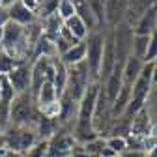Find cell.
<instances>
[{"instance_id": "cell-9", "label": "cell", "mask_w": 157, "mask_h": 157, "mask_svg": "<svg viewBox=\"0 0 157 157\" xmlns=\"http://www.w3.org/2000/svg\"><path fill=\"white\" fill-rule=\"evenodd\" d=\"M133 30H135V34H144V36H150L151 32H155L157 30V6L150 8L139 21H136Z\"/></svg>"}, {"instance_id": "cell-13", "label": "cell", "mask_w": 157, "mask_h": 157, "mask_svg": "<svg viewBox=\"0 0 157 157\" xmlns=\"http://www.w3.org/2000/svg\"><path fill=\"white\" fill-rule=\"evenodd\" d=\"M67 66L62 64L60 60V56H56L54 58V78H52V84L58 92V97H62L67 90Z\"/></svg>"}, {"instance_id": "cell-31", "label": "cell", "mask_w": 157, "mask_h": 157, "mask_svg": "<svg viewBox=\"0 0 157 157\" xmlns=\"http://www.w3.org/2000/svg\"><path fill=\"white\" fill-rule=\"evenodd\" d=\"M2 39H4V26L0 25V49H2Z\"/></svg>"}, {"instance_id": "cell-17", "label": "cell", "mask_w": 157, "mask_h": 157, "mask_svg": "<svg viewBox=\"0 0 157 157\" xmlns=\"http://www.w3.org/2000/svg\"><path fill=\"white\" fill-rule=\"evenodd\" d=\"M148 45H150V36L144 34H135L133 37V54L140 60H146V54H148Z\"/></svg>"}, {"instance_id": "cell-25", "label": "cell", "mask_w": 157, "mask_h": 157, "mask_svg": "<svg viewBox=\"0 0 157 157\" xmlns=\"http://www.w3.org/2000/svg\"><path fill=\"white\" fill-rule=\"evenodd\" d=\"M58 15L64 19V23L67 19L77 15V8H75V0H62L60 6H58Z\"/></svg>"}, {"instance_id": "cell-28", "label": "cell", "mask_w": 157, "mask_h": 157, "mask_svg": "<svg viewBox=\"0 0 157 157\" xmlns=\"http://www.w3.org/2000/svg\"><path fill=\"white\" fill-rule=\"evenodd\" d=\"M0 157H25L23 153H17V151H11V150H2V153H0Z\"/></svg>"}, {"instance_id": "cell-26", "label": "cell", "mask_w": 157, "mask_h": 157, "mask_svg": "<svg viewBox=\"0 0 157 157\" xmlns=\"http://www.w3.org/2000/svg\"><path fill=\"white\" fill-rule=\"evenodd\" d=\"M148 112H150V116L153 118H157V84H153L151 86V90H150V94H148V99H146V107H144Z\"/></svg>"}, {"instance_id": "cell-4", "label": "cell", "mask_w": 157, "mask_h": 157, "mask_svg": "<svg viewBox=\"0 0 157 157\" xmlns=\"http://www.w3.org/2000/svg\"><path fill=\"white\" fill-rule=\"evenodd\" d=\"M129 0H105V21L107 28H116L127 21Z\"/></svg>"}, {"instance_id": "cell-20", "label": "cell", "mask_w": 157, "mask_h": 157, "mask_svg": "<svg viewBox=\"0 0 157 157\" xmlns=\"http://www.w3.org/2000/svg\"><path fill=\"white\" fill-rule=\"evenodd\" d=\"M107 146L116 153V155H125L129 146H127V136H107Z\"/></svg>"}, {"instance_id": "cell-1", "label": "cell", "mask_w": 157, "mask_h": 157, "mask_svg": "<svg viewBox=\"0 0 157 157\" xmlns=\"http://www.w3.org/2000/svg\"><path fill=\"white\" fill-rule=\"evenodd\" d=\"M39 140L36 127H26V125H10L6 131L0 135V144L6 150L17 151L26 155V151Z\"/></svg>"}, {"instance_id": "cell-22", "label": "cell", "mask_w": 157, "mask_h": 157, "mask_svg": "<svg viewBox=\"0 0 157 157\" xmlns=\"http://www.w3.org/2000/svg\"><path fill=\"white\" fill-rule=\"evenodd\" d=\"M23 62H19L17 58L10 56L8 52L4 51H0V75H10L17 66H21Z\"/></svg>"}, {"instance_id": "cell-15", "label": "cell", "mask_w": 157, "mask_h": 157, "mask_svg": "<svg viewBox=\"0 0 157 157\" xmlns=\"http://www.w3.org/2000/svg\"><path fill=\"white\" fill-rule=\"evenodd\" d=\"M77 39H78V41H84V39L90 36V28H88V25L82 21V19L81 17H78V15H75V17H71V19H67V21H66V25H64Z\"/></svg>"}, {"instance_id": "cell-12", "label": "cell", "mask_w": 157, "mask_h": 157, "mask_svg": "<svg viewBox=\"0 0 157 157\" xmlns=\"http://www.w3.org/2000/svg\"><path fill=\"white\" fill-rule=\"evenodd\" d=\"M124 84L125 82H124V77H122V69H114L112 75L103 82V88L107 92V97H109L110 105L116 101V97H118V94H120V90L124 88Z\"/></svg>"}, {"instance_id": "cell-2", "label": "cell", "mask_w": 157, "mask_h": 157, "mask_svg": "<svg viewBox=\"0 0 157 157\" xmlns=\"http://www.w3.org/2000/svg\"><path fill=\"white\" fill-rule=\"evenodd\" d=\"M41 110L37 109L34 95L28 94H19L11 101V125H26V127H36Z\"/></svg>"}, {"instance_id": "cell-19", "label": "cell", "mask_w": 157, "mask_h": 157, "mask_svg": "<svg viewBox=\"0 0 157 157\" xmlns=\"http://www.w3.org/2000/svg\"><path fill=\"white\" fill-rule=\"evenodd\" d=\"M60 2H62V0H37V17L45 19V17L56 13Z\"/></svg>"}, {"instance_id": "cell-18", "label": "cell", "mask_w": 157, "mask_h": 157, "mask_svg": "<svg viewBox=\"0 0 157 157\" xmlns=\"http://www.w3.org/2000/svg\"><path fill=\"white\" fill-rule=\"evenodd\" d=\"M90 11L97 23V28H107V21H105V0H88Z\"/></svg>"}, {"instance_id": "cell-7", "label": "cell", "mask_w": 157, "mask_h": 157, "mask_svg": "<svg viewBox=\"0 0 157 157\" xmlns=\"http://www.w3.org/2000/svg\"><path fill=\"white\" fill-rule=\"evenodd\" d=\"M8 11H10V21L21 25V26H30V25H34L36 21H39L37 13L32 11L30 8H26L21 0H19V2H15L11 8H8Z\"/></svg>"}, {"instance_id": "cell-8", "label": "cell", "mask_w": 157, "mask_h": 157, "mask_svg": "<svg viewBox=\"0 0 157 157\" xmlns=\"http://www.w3.org/2000/svg\"><path fill=\"white\" fill-rule=\"evenodd\" d=\"M144 60H140V58H136V56H129L124 67H122V77H124V82L125 84H135L136 82V78L140 77L142 69H144Z\"/></svg>"}, {"instance_id": "cell-14", "label": "cell", "mask_w": 157, "mask_h": 157, "mask_svg": "<svg viewBox=\"0 0 157 157\" xmlns=\"http://www.w3.org/2000/svg\"><path fill=\"white\" fill-rule=\"evenodd\" d=\"M60 60L67 67L77 66V64H81V62H86V41H81L78 45H75L73 49H69L66 54L60 56Z\"/></svg>"}, {"instance_id": "cell-32", "label": "cell", "mask_w": 157, "mask_h": 157, "mask_svg": "<svg viewBox=\"0 0 157 157\" xmlns=\"http://www.w3.org/2000/svg\"><path fill=\"white\" fill-rule=\"evenodd\" d=\"M2 150H4V148H2V144H0V153H2Z\"/></svg>"}, {"instance_id": "cell-36", "label": "cell", "mask_w": 157, "mask_h": 157, "mask_svg": "<svg viewBox=\"0 0 157 157\" xmlns=\"http://www.w3.org/2000/svg\"><path fill=\"white\" fill-rule=\"evenodd\" d=\"M0 51H2V49H0Z\"/></svg>"}, {"instance_id": "cell-5", "label": "cell", "mask_w": 157, "mask_h": 157, "mask_svg": "<svg viewBox=\"0 0 157 157\" xmlns=\"http://www.w3.org/2000/svg\"><path fill=\"white\" fill-rule=\"evenodd\" d=\"M8 77H10L17 95L28 94V92L32 94V64L30 62H23L21 66H17Z\"/></svg>"}, {"instance_id": "cell-37", "label": "cell", "mask_w": 157, "mask_h": 157, "mask_svg": "<svg viewBox=\"0 0 157 157\" xmlns=\"http://www.w3.org/2000/svg\"><path fill=\"white\" fill-rule=\"evenodd\" d=\"M116 157H118V155H116Z\"/></svg>"}, {"instance_id": "cell-3", "label": "cell", "mask_w": 157, "mask_h": 157, "mask_svg": "<svg viewBox=\"0 0 157 157\" xmlns=\"http://www.w3.org/2000/svg\"><path fill=\"white\" fill-rule=\"evenodd\" d=\"M105 36H107V28H97L90 32V36L84 39L86 41V64H88V69L95 82H99L103 51H105Z\"/></svg>"}, {"instance_id": "cell-23", "label": "cell", "mask_w": 157, "mask_h": 157, "mask_svg": "<svg viewBox=\"0 0 157 157\" xmlns=\"http://www.w3.org/2000/svg\"><path fill=\"white\" fill-rule=\"evenodd\" d=\"M0 81H2V90H0V99L2 101H8V103H11L15 97H17V92H15V88H13V84H11V81H10V77L8 75H0Z\"/></svg>"}, {"instance_id": "cell-34", "label": "cell", "mask_w": 157, "mask_h": 157, "mask_svg": "<svg viewBox=\"0 0 157 157\" xmlns=\"http://www.w3.org/2000/svg\"><path fill=\"white\" fill-rule=\"evenodd\" d=\"M0 6H2V0H0Z\"/></svg>"}, {"instance_id": "cell-10", "label": "cell", "mask_w": 157, "mask_h": 157, "mask_svg": "<svg viewBox=\"0 0 157 157\" xmlns=\"http://www.w3.org/2000/svg\"><path fill=\"white\" fill-rule=\"evenodd\" d=\"M58 101H60V97H58V92H56L54 84L51 81H47L41 88H39V92L36 95V105H37V109L41 110V109H45L49 105L58 103Z\"/></svg>"}, {"instance_id": "cell-6", "label": "cell", "mask_w": 157, "mask_h": 157, "mask_svg": "<svg viewBox=\"0 0 157 157\" xmlns=\"http://www.w3.org/2000/svg\"><path fill=\"white\" fill-rule=\"evenodd\" d=\"M151 129H153V118L146 109L139 110L131 118V135L148 139V136H151Z\"/></svg>"}, {"instance_id": "cell-29", "label": "cell", "mask_w": 157, "mask_h": 157, "mask_svg": "<svg viewBox=\"0 0 157 157\" xmlns=\"http://www.w3.org/2000/svg\"><path fill=\"white\" fill-rule=\"evenodd\" d=\"M21 2H23L26 8H30L32 11H36V13H37V0H21Z\"/></svg>"}, {"instance_id": "cell-24", "label": "cell", "mask_w": 157, "mask_h": 157, "mask_svg": "<svg viewBox=\"0 0 157 157\" xmlns=\"http://www.w3.org/2000/svg\"><path fill=\"white\" fill-rule=\"evenodd\" d=\"M11 125V103L0 99V129L6 131Z\"/></svg>"}, {"instance_id": "cell-21", "label": "cell", "mask_w": 157, "mask_h": 157, "mask_svg": "<svg viewBox=\"0 0 157 157\" xmlns=\"http://www.w3.org/2000/svg\"><path fill=\"white\" fill-rule=\"evenodd\" d=\"M105 146H107V139H103V136H97V139L86 142V144L81 146V148H82L90 157H101V151L105 150Z\"/></svg>"}, {"instance_id": "cell-27", "label": "cell", "mask_w": 157, "mask_h": 157, "mask_svg": "<svg viewBox=\"0 0 157 157\" xmlns=\"http://www.w3.org/2000/svg\"><path fill=\"white\" fill-rule=\"evenodd\" d=\"M157 60V30L150 34V45H148V54L144 62H153Z\"/></svg>"}, {"instance_id": "cell-16", "label": "cell", "mask_w": 157, "mask_h": 157, "mask_svg": "<svg viewBox=\"0 0 157 157\" xmlns=\"http://www.w3.org/2000/svg\"><path fill=\"white\" fill-rule=\"evenodd\" d=\"M64 25H66V23H64ZM54 43H56L58 56H62V54H66L69 49H73L75 45H78L81 41H78V39H77V37H75V36H73V34L64 26V28H62V32H60V36L56 37V41H54Z\"/></svg>"}, {"instance_id": "cell-33", "label": "cell", "mask_w": 157, "mask_h": 157, "mask_svg": "<svg viewBox=\"0 0 157 157\" xmlns=\"http://www.w3.org/2000/svg\"><path fill=\"white\" fill-rule=\"evenodd\" d=\"M0 90H2V81H0Z\"/></svg>"}, {"instance_id": "cell-35", "label": "cell", "mask_w": 157, "mask_h": 157, "mask_svg": "<svg viewBox=\"0 0 157 157\" xmlns=\"http://www.w3.org/2000/svg\"><path fill=\"white\" fill-rule=\"evenodd\" d=\"M0 135H2V129H0Z\"/></svg>"}, {"instance_id": "cell-30", "label": "cell", "mask_w": 157, "mask_h": 157, "mask_svg": "<svg viewBox=\"0 0 157 157\" xmlns=\"http://www.w3.org/2000/svg\"><path fill=\"white\" fill-rule=\"evenodd\" d=\"M153 84H157V60H153Z\"/></svg>"}, {"instance_id": "cell-11", "label": "cell", "mask_w": 157, "mask_h": 157, "mask_svg": "<svg viewBox=\"0 0 157 157\" xmlns=\"http://www.w3.org/2000/svg\"><path fill=\"white\" fill-rule=\"evenodd\" d=\"M41 21V26H43V36H47L49 39H52V41H56V37L60 36L62 28H64V19L56 13L45 17V19H39Z\"/></svg>"}]
</instances>
